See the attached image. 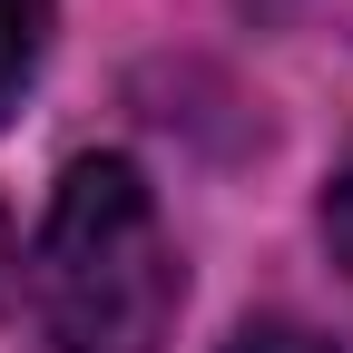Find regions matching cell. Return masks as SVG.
<instances>
[{"label": "cell", "instance_id": "2", "mask_svg": "<svg viewBox=\"0 0 353 353\" xmlns=\"http://www.w3.org/2000/svg\"><path fill=\"white\" fill-rule=\"evenodd\" d=\"M39 39H50V0H0V118L20 108V88L39 69Z\"/></svg>", "mask_w": 353, "mask_h": 353}, {"label": "cell", "instance_id": "5", "mask_svg": "<svg viewBox=\"0 0 353 353\" xmlns=\"http://www.w3.org/2000/svg\"><path fill=\"white\" fill-rule=\"evenodd\" d=\"M10 285H20V255H10V216H0V304H10Z\"/></svg>", "mask_w": 353, "mask_h": 353}, {"label": "cell", "instance_id": "1", "mask_svg": "<svg viewBox=\"0 0 353 353\" xmlns=\"http://www.w3.org/2000/svg\"><path fill=\"white\" fill-rule=\"evenodd\" d=\"M39 353H157L176 314V245L128 157H79L30 265Z\"/></svg>", "mask_w": 353, "mask_h": 353}, {"label": "cell", "instance_id": "3", "mask_svg": "<svg viewBox=\"0 0 353 353\" xmlns=\"http://www.w3.org/2000/svg\"><path fill=\"white\" fill-rule=\"evenodd\" d=\"M226 353H334V343H324L314 324H285V314H255V324H245V334H236Z\"/></svg>", "mask_w": 353, "mask_h": 353}, {"label": "cell", "instance_id": "4", "mask_svg": "<svg viewBox=\"0 0 353 353\" xmlns=\"http://www.w3.org/2000/svg\"><path fill=\"white\" fill-rule=\"evenodd\" d=\"M324 245H334V265L353 275V148H343V167L324 176Z\"/></svg>", "mask_w": 353, "mask_h": 353}]
</instances>
